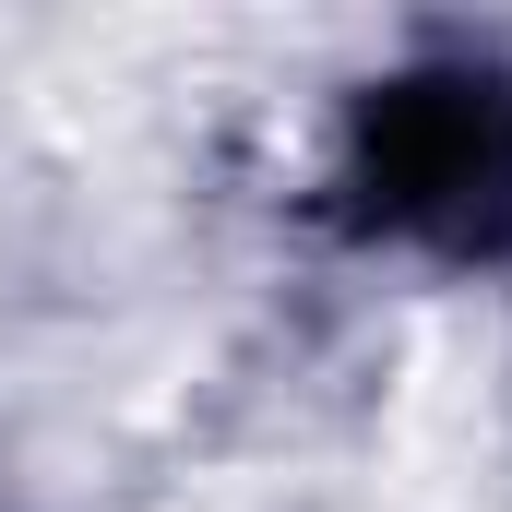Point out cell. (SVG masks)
Returning <instances> with one entry per match:
<instances>
[{"instance_id":"obj_1","label":"cell","mask_w":512,"mask_h":512,"mask_svg":"<svg viewBox=\"0 0 512 512\" xmlns=\"http://www.w3.org/2000/svg\"><path fill=\"white\" fill-rule=\"evenodd\" d=\"M346 215L429 262L512 251V84L501 72H393L346 120Z\"/></svg>"}]
</instances>
